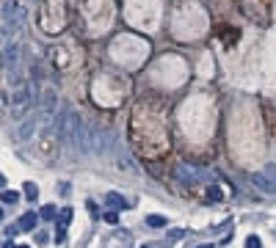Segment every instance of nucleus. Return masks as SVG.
<instances>
[{
  "instance_id": "16",
  "label": "nucleus",
  "mask_w": 276,
  "mask_h": 248,
  "mask_svg": "<svg viewBox=\"0 0 276 248\" xmlns=\"http://www.w3.org/2000/svg\"><path fill=\"white\" fill-rule=\"evenodd\" d=\"M105 220H108V223H116V210H113V213H108V215H105Z\"/></svg>"
},
{
  "instance_id": "11",
  "label": "nucleus",
  "mask_w": 276,
  "mask_h": 248,
  "mask_svg": "<svg viewBox=\"0 0 276 248\" xmlns=\"http://www.w3.org/2000/svg\"><path fill=\"white\" fill-rule=\"evenodd\" d=\"M25 196L31 201H36V196H39V187H36L34 182H25Z\"/></svg>"
},
{
  "instance_id": "18",
  "label": "nucleus",
  "mask_w": 276,
  "mask_h": 248,
  "mask_svg": "<svg viewBox=\"0 0 276 248\" xmlns=\"http://www.w3.org/2000/svg\"><path fill=\"white\" fill-rule=\"evenodd\" d=\"M196 248H213V246H196Z\"/></svg>"
},
{
  "instance_id": "7",
  "label": "nucleus",
  "mask_w": 276,
  "mask_h": 248,
  "mask_svg": "<svg viewBox=\"0 0 276 248\" xmlns=\"http://www.w3.org/2000/svg\"><path fill=\"white\" fill-rule=\"evenodd\" d=\"M53 102H55V91L47 89V91H44V96H41V108H44V113L53 110Z\"/></svg>"
},
{
  "instance_id": "6",
  "label": "nucleus",
  "mask_w": 276,
  "mask_h": 248,
  "mask_svg": "<svg viewBox=\"0 0 276 248\" xmlns=\"http://www.w3.org/2000/svg\"><path fill=\"white\" fill-rule=\"evenodd\" d=\"M193 177H196V171L188 168V165H179V168H177V179H179V182H188V185H191Z\"/></svg>"
},
{
  "instance_id": "17",
  "label": "nucleus",
  "mask_w": 276,
  "mask_h": 248,
  "mask_svg": "<svg viewBox=\"0 0 276 248\" xmlns=\"http://www.w3.org/2000/svg\"><path fill=\"white\" fill-rule=\"evenodd\" d=\"M3 248H20V246H14V243H6V246H3Z\"/></svg>"
},
{
  "instance_id": "20",
  "label": "nucleus",
  "mask_w": 276,
  "mask_h": 248,
  "mask_svg": "<svg viewBox=\"0 0 276 248\" xmlns=\"http://www.w3.org/2000/svg\"><path fill=\"white\" fill-rule=\"evenodd\" d=\"M20 248H31V246H20Z\"/></svg>"
},
{
  "instance_id": "19",
  "label": "nucleus",
  "mask_w": 276,
  "mask_h": 248,
  "mask_svg": "<svg viewBox=\"0 0 276 248\" xmlns=\"http://www.w3.org/2000/svg\"><path fill=\"white\" fill-rule=\"evenodd\" d=\"M141 248H155V246H141Z\"/></svg>"
},
{
  "instance_id": "12",
  "label": "nucleus",
  "mask_w": 276,
  "mask_h": 248,
  "mask_svg": "<svg viewBox=\"0 0 276 248\" xmlns=\"http://www.w3.org/2000/svg\"><path fill=\"white\" fill-rule=\"evenodd\" d=\"M17 199H20V196L14 190H3V204H17Z\"/></svg>"
},
{
  "instance_id": "5",
  "label": "nucleus",
  "mask_w": 276,
  "mask_h": 248,
  "mask_svg": "<svg viewBox=\"0 0 276 248\" xmlns=\"http://www.w3.org/2000/svg\"><path fill=\"white\" fill-rule=\"evenodd\" d=\"M105 204H108L110 210H124V207H127V201H124L119 193H108V196H105Z\"/></svg>"
},
{
  "instance_id": "9",
  "label": "nucleus",
  "mask_w": 276,
  "mask_h": 248,
  "mask_svg": "<svg viewBox=\"0 0 276 248\" xmlns=\"http://www.w3.org/2000/svg\"><path fill=\"white\" fill-rule=\"evenodd\" d=\"M146 226L160 229V226H166V218H163V215H146Z\"/></svg>"
},
{
  "instance_id": "13",
  "label": "nucleus",
  "mask_w": 276,
  "mask_h": 248,
  "mask_svg": "<svg viewBox=\"0 0 276 248\" xmlns=\"http://www.w3.org/2000/svg\"><path fill=\"white\" fill-rule=\"evenodd\" d=\"M246 248H262V240L257 234H251V237H246Z\"/></svg>"
},
{
  "instance_id": "14",
  "label": "nucleus",
  "mask_w": 276,
  "mask_h": 248,
  "mask_svg": "<svg viewBox=\"0 0 276 248\" xmlns=\"http://www.w3.org/2000/svg\"><path fill=\"white\" fill-rule=\"evenodd\" d=\"M207 196H210L213 201H218L221 199V190H218V187H210V193H207Z\"/></svg>"
},
{
  "instance_id": "1",
  "label": "nucleus",
  "mask_w": 276,
  "mask_h": 248,
  "mask_svg": "<svg viewBox=\"0 0 276 248\" xmlns=\"http://www.w3.org/2000/svg\"><path fill=\"white\" fill-rule=\"evenodd\" d=\"M28 108H31V94H28V89H20L17 94L11 96V116L20 119Z\"/></svg>"
},
{
  "instance_id": "8",
  "label": "nucleus",
  "mask_w": 276,
  "mask_h": 248,
  "mask_svg": "<svg viewBox=\"0 0 276 248\" xmlns=\"http://www.w3.org/2000/svg\"><path fill=\"white\" fill-rule=\"evenodd\" d=\"M34 130H36V122H34V119H28V122L20 127V138H22V141H28V138L34 135Z\"/></svg>"
},
{
  "instance_id": "2",
  "label": "nucleus",
  "mask_w": 276,
  "mask_h": 248,
  "mask_svg": "<svg viewBox=\"0 0 276 248\" xmlns=\"http://www.w3.org/2000/svg\"><path fill=\"white\" fill-rule=\"evenodd\" d=\"M69 218H72V210L69 207H64L61 215H58V223H55V243H64L67 240V223Z\"/></svg>"
},
{
  "instance_id": "10",
  "label": "nucleus",
  "mask_w": 276,
  "mask_h": 248,
  "mask_svg": "<svg viewBox=\"0 0 276 248\" xmlns=\"http://www.w3.org/2000/svg\"><path fill=\"white\" fill-rule=\"evenodd\" d=\"M55 215H58V207H53V204H47L41 210V218L44 220H55Z\"/></svg>"
},
{
  "instance_id": "15",
  "label": "nucleus",
  "mask_w": 276,
  "mask_h": 248,
  "mask_svg": "<svg viewBox=\"0 0 276 248\" xmlns=\"http://www.w3.org/2000/svg\"><path fill=\"white\" fill-rule=\"evenodd\" d=\"M182 234H185V232H182V229H174V232H172V237H169V243H172V240H179Z\"/></svg>"
},
{
  "instance_id": "4",
  "label": "nucleus",
  "mask_w": 276,
  "mask_h": 248,
  "mask_svg": "<svg viewBox=\"0 0 276 248\" xmlns=\"http://www.w3.org/2000/svg\"><path fill=\"white\" fill-rule=\"evenodd\" d=\"M251 182H254L262 193H276V182H271L265 174H251Z\"/></svg>"
},
{
  "instance_id": "3",
  "label": "nucleus",
  "mask_w": 276,
  "mask_h": 248,
  "mask_svg": "<svg viewBox=\"0 0 276 248\" xmlns=\"http://www.w3.org/2000/svg\"><path fill=\"white\" fill-rule=\"evenodd\" d=\"M36 223H39V215L34 213V210H28V213L20 215V220H17V226H20V232H34Z\"/></svg>"
}]
</instances>
